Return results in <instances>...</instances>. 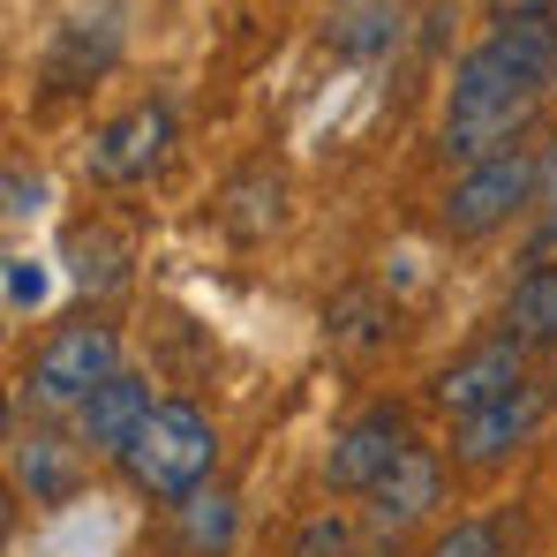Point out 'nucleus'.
I'll use <instances>...</instances> for the list:
<instances>
[{
	"label": "nucleus",
	"instance_id": "6ab92c4d",
	"mask_svg": "<svg viewBox=\"0 0 557 557\" xmlns=\"http://www.w3.org/2000/svg\"><path fill=\"white\" fill-rule=\"evenodd\" d=\"M355 550V528L339 520V512H317L301 535H294V557H347Z\"/></svg>",
	"mask_w": 557,
	"mask_h": 557
},
{
	"label": "nucleus",
	"instance_id": "1a4fd4ad",
	"mask_svg": "<svg viewBox=\"0 0 557 557\" xmlns=\"http://www.w3.org/2000/svg\"><path fill=\"white\" fill-rule=\"evenodd\" d=\"M437 490H445V467H437V453H422V445H407L399 453V467L384 474L370 490V528H414L430 505H437Z\"/></svg>",
	"mask_w": 557,
	"mask_h": 557
},
{
	"label": "nucleus",
	"instance_id": "412c9836",
	"mask_svg": "<svg viewBox=\"0 0 557 557\" xmlns=\"http://www.w3.org/2000/svg\"><path fill=\"white\" fill-rule=\"evenodd\" d=\"M53 294V278H46V264H30V257H8V309L23 317V309H38Z\"/></svg>",
	"mask_w": 557,
	"mask_h": 557
},
{
	"label": "nucleus",
	"instance_id": "ddd939ff",
	"mask_svg": "<svg viewBox=\"0 0 557 557\" xmlns=\"http://www.w3.org/2000/svg\"><path fill=\"white\" fill-rule=\"evenodd\" d=\"M399 15H407V0H339L332 8V46L370 61V53H384L399 38Z\"/></svg>",
	"mask_w": 557,
	"mask_h": 557
},
{
	"label": "nucleus",
	"instance_id": "20e7f679",
	"mask_svg": "<svg viewBox=\"0 0 557 557\" xmlns=\"http://www.w3.org/2000/svg\"><path fill=\"white\" fill-rule=\"evenodd\" d=\"M543 188V166L528 159V151H505V159H482V166H467L460 182H453V196H445V234L453 242H482V234H497L528 196Z\"/></svg>",
	"mask_w": 557,
	"mask_h": 557
},
{
	"label": "nucleus",
	"instance_id": "2eb2a0df",
	"mask_svg": "<svg viewBox=\"0 0 557 557\" xmlns=\"http://www.w3.org/2000/svg\"><path fill=\"white\" fill-rule=\"evenodd\" d=\"M278 203H286V182H278L272 166H249L242 182L226 188V211H219V219H226L234 234L257 242V234H272V226H278Z\"/></svg>",
	"mask_w": 557,
	"mask_h": 557
},
{
	"label": "nucleus",
	"instance_id": "9d476101",
	"mask_svg": "<svg viewBox=\"0 0 557 557\" xmlns=\"http://www.w3.org/2000/svg\"><path fill=\"white\" fill-rule=\"evenodd\" d=\"M535 414H543V392L535 384H520L512 399H497V407H482L474 422H460V453L467 467H497L505 453H520L528 445V430H535Z\"/></svg>",
	"mask_w": 557,
	"mask_h": 557
},
{
	"label": "nucleus",
	"instance_id": "dca6fc26",
	"mask_svg": "<svg viewBox=\"0 0 557 557\" xmlns=\"http://www.w3.org/2000/svg\"><path fill=\"white\" fill-rule=\"evenodd\" d=\"M91 23L98 15H76L69 30H61V46H53V84L69 91V84H84V76H98L106 61H113V46H121V23H106L91 38Z\"/></svg>",
	"mask_w": 557,
	"mask_h": 557
},
{
	"label": "nucleus",
	"instance_id": "f257e3e1",
	"mask_svg": "<svg viewBox=\"0 0 557 557\" xmlns=\"http://www.w3.org/2000/svg\"><path fill=\"white\" fill-rule=\"evenodd\" d=\"M557 84V15H497V30L453 69L445 98V151L482 166L520 151L528 121Z\"/></svg>",
	"mask_w": 557,
	"mask_h": 557
},
{
	"label": "nucleus",
	"instance_id": "0eeeda50",
	"mask_svg": "<svg viewBox=\"0 0 557 557\" xmlns=\"http://www.w3.org/2000/svg\"><path fill=\"white\" fill-rule=\"evenodd\" d=\"M520 384H528V376H520V339L505 332V339H482V347H474L467 362H453V370L437 376V392H430V399H437L445 414H460V422H474L482 407L512 399Z\"/></svg>",
	"mask_w": 557,
	"mask_h": 557
},
{
	"label": "nucleus",
	"instance_id": "a211bd4d",
	"mask_svg": "<svg viewBox=\"0 0 557 557\" xmlns=\"http://www.w3.org/2000/svg\"><path fill=\"white\" fill-rule=\"evenodd\" d=\"M430 557H497V520H453L430 543Z\"/></svg>",
	"mask_w": 557,
	"mask_h": 557
},
{
	"label": "nucleus",
	"instance_id": "f03ea898",
	"mask_svg": "<svg viewBox=\"0 0 557 557\" xmlns=\"http://www.w3.org/2000/svg\"><path fill=\"white\" fill-rule=\"evenodd\" d=\"M219 460V430L203 422V407H188V399H166L151 422H144V437L128 445V482L144 490V497H159V505H182L203 490V474Z\"/></svg>",
	"mask_w": 557,
	"mask_h": 557
},
{
	"label": "nucleus",
	"instance_id": "6e6552de",
	"mask_svg": "<svg viewBox=\"0 0 557 557\" xmlns=\"http://www.w3.org/2000/svg\"><path fill=\"white\" fill-rule=\"evenodd\" d=\"M159 414V399H151V384L144 376H106L91 399L76 407V437L91 445V453H113V460H128V445L144 437V422Z\"/></svg>",
	"mask_w": 557,
	"mask_h": 557
},
{
	"label": "nucleus",
	"instance_id": "f8f14e48",
	"mask_svg": "<svg viewBox=\"0 0 557 557\" xmlns=\"http://www.w3.org/2000/svg\"><path fill=\"white\" fill-rule=\"evenodd\" d=\"M15 482L30 490V505H61L76 490V453L61 437L30 430V437H15Z\"/></svg>",
	"mask_w": 557,
	"mask_h": 557
},
{
	"label": "nucleus",
	"instance_id": "4be33fe9",
	"mask_svg": "<svg viewBox=\"0 0 557 557\" xmlns=\"http://www.w3.org/2000/svg\"><path fill=\"white\" fill-rule=\"evenodd\" d=\"M46 203V182L38 174H8V219H30Z\"/></svg>",
	"mask_w": 557,
	"mask_h": 557
},
{
	"label": "nucleus",
	"instance_id": "39448f33",
	"mask_svg": "<svg viewBox=\"0 0 557 557\" xmlns=\"http://www.w3.org/2000/svg\"><path fill=\"white\" fill-rule=\"evenodd\" d=\"M166 151H174V106L144 98V106H128L121 121H106V128H98L91 151H84V166H91V182L128 188V182H151Z\"/></svg>",
	"mask_w": 557,
	"mask_h": 557
},
{
	"label": "nucleus",
	"instance_id": "5701e85b",
	"mask_svg": "<svg viewBox=\"0 0 557 557\" xmlns=\"http://www.w3.org/2000/svg\"><path fill=\"white\" fill-rule=\"evenodd\" d=\"M497 15H550V0H490Z\"/></svg>",
	"mask_w": 557,
	"mask_h": 557
},
{
	"label": "nucleus",
	"instance_id": "4468645a",
	"mask_svg": "<svg viewBox=\"0 0 557 557\" xmlns=\"http://www.w3.org/2000/svg\"><path fill=\"white\" fill-rule=\"evenodd\" d=\"M174 520H182V550L188 557L234 550V497H226V490H196V497H182Z\"/></svg>",
	"mask_w": 557,
	"mask_h": 557
},
{
	"label": "nucleus",
	"instance_id": "b1692460",
	"mask_svg": "<svg viewBox=\"0 0 557 557\" xmlns=\"http://www.w3.org/2000/svg\"><path fill=\"white\" fill-rule=\"evenodd\" d=\"M550 203H557V159H550Z\"/></svg>",
	"mask_w": 557,
	"mask_h": 557
},
{
	"label": "nucleus",
	"instance_id": "423d86ee",
	"mask_svg": "<svg viewBox=\"0 0 557 557\" xmlns=\"http://www.w3.org/2000/svg\"><path fill=\"white\" fill-rule=\"evenodd\" d=\"M407 453V422H399V407H370L362 422H347L339 437H332V460H324V482L332 490H376L392 467Z\"/></svg>",
	"mask_w": 557,
	"mask_h": 557
},
{
	"label": "nucleus",
	"instance_id": "aec40b11",
	"mask_svg": "<svg viewBox=\"0 0 557 557\" xmlns=\"http://www.w3.org/2000/svg\"><path fill=\"white\" fill-rule=\"evenodd\" d=\"M332 332H339L347 347H376V339H384V324H376V301H370V294H347V301L332 309Z\"/></svg>",
	"mask_w": 557,
	"mask_h": 557
},
{
	"label": "nucleus",
	"instance_id": "7ed1b4c3",
	"mask_svg": "<svg viewBox=\"0 0 557 557\" xmlns=\"http://www.w3.org/2000/svg\"><path fill=\"white\" fill-rule=\"evenodd\" d=\"M106 376H121V339H113V324H61L38 355H30V376H23V392L38 399V407H84Z\"/></svg>",
	"mask_w": 557,
	"mask_h": 557
},
{
	"label": "nucleus",
	"instance_id": "f3484780",
	"mask_svg": "<svg viewBox=\"0 0 557 557\" xmlns=\"http://www.w3.org/2000/svg\"><path fill=\"white\" fill-rule=\"evenodd\" d=\"M69 257H76V278L84 286H121V242L113 234H76Z\"/></svg>",
	"mask_w": 557,
	"mask_h": 557
},
{
	"label": "nucleus",
	"instance_id": "9b49d317",
	"mask_svg": "<svg viewBox=\"0 0 557 557\" xmlns=\"http://www.w3.org/2000/svg\"><path fill=\"white\" fill-rule=\"evenodd\" d=\"M505 332H512L520 347H550L557 339V257H543V264L520 272L512 301H505Z\"/></svg>",
	"mask_w": 557,
	"mask_h": 557
}]
</instances>
